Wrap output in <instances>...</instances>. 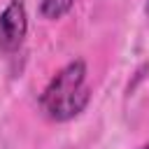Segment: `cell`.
Segmentation results:
<instances>
[{"label":"cell","mask_w":149,"mask_h":149,"mask_svg":"<svg viewBox=\"0 0 149 149\" xmlns=\"http://www.w3.org/2000/svg\"><path fill=\"white\" fill-rule=\"evenodd\" d=\"M91 100L86 84V63L81 58L63 65L40 95V107L51 121H70L84 112Z\"/></svg>","instance_id":"cell-1"},{"label":"cell","mask_w":149,"mask_h":149,"mask_svg":"<svg viewBox=\"0 0 149 149\" xmlns=\"http://www.w3.org/2000/svg\"><path fill=\"white\" fill-rule=\"evenodd\" d=\"M28 33V12L23 0H9L0 12V51L14 54L21 49Z\"/></svg>","instance_id":"cell-2"},{"label":"cell","mask_w":149,"mask_h":149,"mask_svg":"<svg viewBox=\"0 0 149 149\" xmlns=\"http://www.w3.org/2000/svg\"><path fill=\"white\" fill-rule=\"evenodd\" d=\"M74 2L77 0H42L40 2V14H42V19H49V21L63 19L74 7Z\"/></svg>","instance_id":"cell-3"},{"label":"cell","mask_w":149,"mask_h":149,"mask_svg":"<svg viewBox=\"0 0 149 149\" xmlns=\"http://www.w3.org/2000/svg\"><path fill=\"white\" fill-rule=\"evenodd\" d=\"M144 14H147V16H149V0H147V2H144Z\"/></svg>","instance_id":"cell-4"},{"label":"cell","mask_w":149,"mask_h":149,"mask_svg":"<svg viewBox=\"0 0 149 149\" xmlns=\"http://www.w3.org/2000/svg\"><path fill=\"white\" fill-rule=\"evenodd\" d=\"M140 149H149V144H144V147H140Z\"/></svg>","instance_id":"cell-5"}]
</instances>
